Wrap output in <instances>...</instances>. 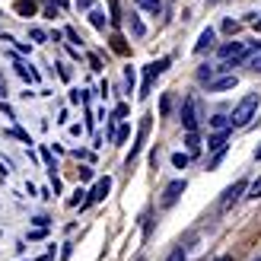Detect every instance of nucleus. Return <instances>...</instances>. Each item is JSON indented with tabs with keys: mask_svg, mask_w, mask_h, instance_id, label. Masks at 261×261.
Wrapping results in <instances>:
<instances>
[{
	"mask_svg": "<svg viewBox=\"0 0 261 261\" xmlns=\"http://www.w3.org/2000/svg\"><path fill=\"white\" fill-rule=\"evenodd\" d=\"M258 102L261 96L258 93H249V96H242L239 99V106L232 109V118H229V127H245L252 118H255V112H258Z\"/></svg>",
	"mask_w": 261,
	"mask_h": 261,
	"instance_id": "f257e3e1",
	"label": "nucleus"
},
{
	"mask_svg": "<svg viewBox=\"0 0 261 261\" xmlns=\"http://www.w3.org/2000/svg\"><path fill=\"white\" fill-rule=\"evenodd\" d=\"M198 124H201V102L198 96H188L185 106H181V127L188 134H198Z\"/></svg>",
	"mask_w": 261,
	"mask_h": 261,
	"instance_id": "f03ea898",
	"label": "nucleus"
},
{
	"mask_svg": "<svg viewBox=\"0 0 261 261\" xmlns=\"http://www.w3.org/2000/svg\"><path fill=\"white\" fill-rule=\"evenodd\" d=\"M245 191H249V181H245V178H239V181H232V185H229V188H226L223 194H220V204H217V207H220V211L226 214V211H229V207H232V204H236V201L242 198Z\"/></svg>",
	"mask_w": 261,
	"mask_h": 261,
	"instance_id": "7ed1b4c3",
	"label": "nucleus"
},
{
	"mask_svg": "<svg viewBox=\"0 0 261 261\" xmlns=\"http://www.w3.org/2000/svg\"><path fill=\"white\" fill-rule=\"evenodd\" d=\"M166 67H169V58H163V61H153V64H147V73H143V86H140V99H147L150 96V89H153V80L160 73H166Z\"/></svg>",
	"mask_w": 261,
	"mask_h": 261,
	"instance_id": "20e7f679",
	"label": "nucleus"
},
{
	"mask_svg": "<svg viewBox=\"0 0 261 261\" xmlns=\"http://www.w3.org/2000/svg\"><path fill=\"white\" fill-rule=\"evenodd\" d=\"M181 194H185V178H175V181H169L166 185V191H163V201H160V207L163 211H169V207H172Z\"/></svg>",
	"mask_w": 261,
	"mask_h": 261,
	"instance_id": "39448f33",
	"label": "nucleus"
},
{
	"mask_svg": "<svg viewBox=\"0 0 261 261\" xmlns=\"http://www.w3.org/2000/svg\"><path fill=\"white\" fill-rule=\"evenodd\" d=\"M150 121H153V115H143L140 118V130H137V143L130 147V156H127V166L140 156V150H143V143H147V134H150Z\"/></svg>",
	"mask_w": 261,
	"mask_h": 261,
	"instance_id": "423d86ee",
	"label": "nucleus"
},
{
	"mask_svg": "<svg viewBox=\"0 0 261 261\" xmlns=\"http://www.w3.org/2000/svg\"><path fill=\"white\" fill-rule=\"evenodd\" d=\"M109 191H112V178L106 175V178H99L96 185H93V191H89V198L83 201V207H86V204H93V201H106V198H109Z\"/></svg>",
	"mask_w": 261,
	"mask_h": 261,
	"instance_id": "0eeeda50",
	"label": "nucleus"
},
{
	"mask_svg": "<svg viewBox=\"0 0 261 261\" xmlns=\"http://www.w3.org/2000/svg\"><path fill=\"white\" fill-rule=\"evenodd\" d=\"M239 80H236V73H226V76H214L211 83H207V89H211V93H223V89H232Z\"/></svg>",
	"mask_w": 261,
	"mask_h": 261,
	"instance_id": "6e6552de",
	"label": "nucleus"
},
{
	"mask_svg": "<svg viewBox=\"0 0 261 261\" xmlns=\"http://www.w3.org/2000/svg\"><path fill=\"white\" fill-rule=\"evenodd\" d=\"M226 140H229V130H217L214 137H207V150H214V156L223 153L226 150Z\"/></svg>",
	"mask_w": 261,
	"mask_h": 261,
	"instance_id": "1a4fd4ad",
	"label": "nucleus"
},
{
	"mask_svg": "<svg viewBox=\"0 0 261 261\" xmlns=\"http://www.w3.org/2000/svg\"><path fill=\"white\" fill-rule=\"evenodd\" d=\"M211 48H214V29H204L198 45H194V55H204V51H211Z\"/></svg>",
	"mask_w": 261,
	"mask_h": 261,
	"instance_id": "9d476101",
	"label": "nucleus"
},
{
	"mask_svg": "<svg viewBox=\"0 0 261 261\" xmlns=\"http://www.w3.org/2000/svg\"><path fill=\"white\" fill-rule=\"evenodd\" d=\"M35 10H38L35 0H16V13H19V16H35Z\"/></svg>",
	"mask_w": 261,
	"mask_h": 261,
	"instance_id": "9b49d317",
	"label": "nucleus"
},
{
	"mask_svg": "<svg viewBox=\"0 0 261 261\" xmlns=\"http://www.w3.org/2000/svg\"><path fill=\"white\" fill-rule=\"evenodd\" d=\"M16 73L22 76V80H29V83H38V73L29 67V64H22V61H16Z\"/></svg>",
	"mask_w": 261,
	"mask_h": 261,
	"instance_id": "f8f14e48",
	"label": "nucleus"
},
{
	"mask_svg": "<svg viewBox=\"0 0 261 261\" xmlns=\"http://www.w3.org/2000/svg\"><path fill=\"white\" fill-rule=\"evenodd\" d=\"M137 7H143L147 13H153V16H156V13L163 10V4H160V0H137Z\"/></svg>",
	"mask_w": 261,
	"mask_h": 261,
	"instance_id": "ddd939ff",
	"label": "nucleus"
},
{
	"mask_svg": "<svg viewBox=\"0 0 261 261\" xmlns=\"http://www.w3.org/2000/svg\"><path fill=\"white\" fill-rule=\"evenodd\" d=\"M89 22H93L96 29H106V13H102V10H93V13H89Z\"/></svg>",
	"mask_w": 261,
	"mask_h": 261,
	"instance_id": "4468645a",
	"label": "nucleus"
},
{
	"mask_svg": "<svg viewBox=\"0 0 261 261\" xmlns=\"http://www.w3.org/2000/svg\"><path fill=\"white\" fill-rule=\"evenodd\" d=\"M185 147H188V153H198V150H201V137H198V134H188V137H185Z\"/></svg>",
	"mask_w": 261,
	"mask_h": 261,
	"instance_id": "2eb2a0df",
	"label": "nucleus"
},
{
	"mask_svg": "<svg viewBox=\"0 0 261 261\" xmlns=\"http://www.w3.org/2000/svg\"><path fill=\"white\" fill-rule=\"evenodd\" d=\"M211 124H214L217 130H229V118H226V115H214Z\"/></svg>",
	"mask_w": 261,
	"mask_h": 261,
	"instance_id": "dca6fc26",
	"label": "nucleus"
},
{
	"mask_svg": "<svg viewBox=\"0 0 261 261\" xmlns=\"http://www.w3.org/2000/svg\"><path fill=\"white\" fill-rule=\"evenodd\" d=\"M245 198H252V201H258V198H261V178H255L252 185H249V194H245Z\"/></svg>",
	"mask_w": 261,
	"mask_h": 261,
	"instance_id": "f3484780",
	"label": "nucleus"
},
{
	"mask_svg": "<svg viewBox=\"0 0 261 261\" xmlns=\"http://www.w3.org/2000/svg\"><path fill=\"white\" fill-rule=\"evenodd\" d=\"M134 83H137L134 67H127V70H124V86H127V93H134Z\"/></svg>",
	"mask_w": 261,
	"mask_h": 261,
	"instance_id": "a211bd4d",
	"label": "nucleus"
},
{
	"mask_svg": "<svg viewBox=\"0 0 261 261\" xmlns=\"http://www.w3.org/2000/svg\"><path fill=\"white\" fill-rule=\"evenodd\" d=\"M172 166L175 169H185L188 166V153H172Z\"/></svg>",
	"mask_w": 261,
	"mask_h": 261,
	"instance_id": "6ab92c4d",
	"label": "nucleus"
},
{
	"mask_svg": "<svg viewBox=\"0 0 261 261\" xmlns=\"http://www.w3.org/2000/svg\"><path fill=\"white\" fill-rule=\"evenodd\" d=\"M112 48L118 51V55H124V51H127V45H124V38H121V35H112Z\"/></svg>",
	"mask_w": 261,
	"mask_h": 261,
	"instance_id": "aec40b11",
	"label": "nucleus"
},
{
	"mask_svg": "<svg viewBox=\"0 0 261 261\" xmlns=\"http://www.w3.org/2000/svg\"><path fill=\"white\" fill-rule=\"evenodd\" d=\"M130 29H134V35H137V38H140L143 32H147V29H143V22H140L137 16H130Z\"/></svg>",
	"mask_w": 261,
	"mask_h": 261,
	"instance_id": "412c9836",
	"label": "nucleus"
},
{
	"mask_svg": "<svg viewBox=\"0 0 261 261\" xmlns=\"http://www.w3.org/2000/svg\"><path fill=\"white\" fill-rule=\"evenodd\" d=\"M10 134H13V137H19L22 143H32V140H29V134H25V130H19V127H10Z\"/></svg>",
	"mask_w": 261,
	"mask_h": 261,
	"instance_id": "4be33fe9",
	"label": "nucleus"
},
{
	"mask_svg": "<svg viewBox=\"0 0 261 261\" xmlns=\"http://www.w3.org/2000/svg\"><path fill=\"white\" fill-rule=\"evenodd\" d=\"M166 261H188V258H185V249H175V252H172V255H169Z\"/></svg>",
	"mask_w": 261,
	"mask_h": 261,
	"instance_id": "5701e85b",
	"label": "nucleus"
},
{
	"mask_svg": "<svg viewBox=\"0 0 261 261\" xmlns=\"http://www.w3.org/2000/svg\"><path fill=\"white\" fill-rule=\"evenodd\" d=\"M109 10H112V22L118 25V22H121V16H118V4H115V0H112V4H109Z\"/></svg>",
	"mask_w": 261,
	"mask_h": 261,
	"instance_id": "b1692460",
	"label": "nucleus"
},
{
	"mask_svg": "<svg viewBox=\"0 0 261 261\" xmlns=\"http://www.w3.org/2000/svg\"><path fill=\"white\" fill-rule=\"evenodd\" d=\"M169 109H172V99H169V96H163V102H160V112H163V115H169Z\"/></svg>",
	"mask_w": 261,
	"mask_h": 261,
	"instance_id": "393cba45",
	"label": "nucleus"
},
{
	"mask_svg": "<svg viewBox=\"0 0 261 261\" xmlns=\"http://www.w3.org/2000/svg\"><path fill=\"white\" fill-rule=\"evenodd\" d=\"M42 160H45V163H48V166H55V156H51V150H48V147H45V150H42Z\"/></svg>",
	"mask_w": 261,
	"mask_h": 261,
	"instance_id": "a878e982",
	"label": "nucleus"
},
{
	"mask_svg": "<svg viewBox=\"0 0 261 261\" xmlns=\"http://www.w3.org/2000/svg\"><path fill=\"white\" fill-rule=\"evenodd\" d=\"M252 70H258V73H261V51H258V55L252 58Z\"/></svg>",
	"mask_w": 261,
	"mask_h": 261,
	"instance_id": "bb28decb",
	"label": "nucleus"
},
{
	"mask_svg": "<svg viewBox=\"0 0 261 261\" xmlns=\"http://www.w3.org/2000/svg\"><path fill=\"white\" fill-rule=\"evenodd\" d=\"M223 29H226V32H236V29H239V22H232V19H226V22H223Z\"/></svg>",
	"mask_w": 261,
	"mask_h": 261,
	"instance_id": "cd10ccee",
	"label": "nucleus"
},
{
	"mask_svg": "<svg viewBox=\"0 0 261 261\" xmlns=\"http://www.w3.org/2000/svg\"><path fill=\"white\" fill-rule=\"evenodd\" d=\"M124 115H127V106H118V109H115V121L124 118Z\"/></svg>",
	"mask_w": 261,
	"mask_h": 261,
	"instance_id": "c85d7f7f",
	"label": "nucleus"
},
{
	"mask_svg": "<svg viewBox=\"0 0 261 261\" xmlns=\"http://www.w3.org/2000/svg\"><path fill=\"white\" fill-rule=\"evenodd\" d=\"M93 7V0H76V10H89Z\"/></svg>",
	"mask_w": 261,
	"mask_h": 261,
	"instance_id": "c756f323",
	"label": "nucleus"
},
{
	"mask_svg": "<svg viewBox=\"0 0 261 261\" xmlns=\"http://www.w3.org/2000/svg\"><path fill=\"white\" fill-rule=\"evenodd\" d=\"M51 4H55L58 10H67V0H51Z\"/></svg>",
	"mask_w": 261,
	"mask_h": 261,
	"instance_id": "7c9ffc66",
	"label": "nucleus"
},
{
	"mask_svg": "<svg viewBox=\"0 0 261 261\" xmlns=\"http://www.w3.org/2000/svg\"><path fill=\"white\" fill-rule=\"evenodd\" d=\"M7 96V83H4V76H0V99Z\"/></svg>",
	"mask_w": 261,
	"mask_h": 261,
	"instance_id": "2f4dec72",
	"label": "nucleus"
},
{
	"mask_svg": "<svg viewBox=\"0 0 261 261\" xmlns=\"http://www.w3.org/2000/svg\"><path fill=\"white\" fill-rule=\"evenodd\" d=\"M217 261H232V255H223V258H217Z\"/></svg>",
	"mask_w": 261,
	"mask_h": 261,
	"instance_id": "473e14b6",
	"label": "nucleus"
},
{
	"mask_svg": "<svg viewBox=\"0 0 261 261\" xmlns=\"http://www.w3.org/2000/svg\"><path fill=\"white\" fill-rule=\"evenodd\" d=\"M0 175H7V166L4 163H0Z\"/></svg>",
	"mask_w": 261,
	"mask_h": 261,
	"instance_id": "72a5a7b5",
	"label": "nucleus"
},
{
	"mask_svg": "<svg viewBox=\"0 0 261 261\" xmlns=\"http://www.w3.org/2000/svg\"><path fill=\"white\" fill-rule=\"evenodd\" d=\"M255 160H261V147H258V150H255Z\"/></svg>",
	"mask_w": 261,
	"mask_h": 261,
	"instance_id": "f704fd0d",
	"label": "nucleus"
},
{
	"mask_svg": "<svg viewBox=\"0 0 261 261\" xmlns=\"http://www.w3.org/2000/svg\"><path fill=\"white\" fill-rule=\"evenodd\" d=\"M252 261H261V255H258V258H252Z\"/></svg>",
	"mask_w": 261,
	"mask_h": 261,
	"instance_id": "c9c22d12",
	"label": "nucleus"
}]
</instances>
